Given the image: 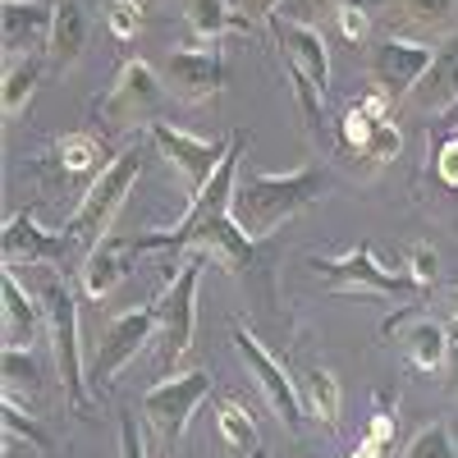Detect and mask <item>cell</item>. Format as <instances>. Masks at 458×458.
<instances>
[{"mask_svg": "<svg viewBox=\"0 0 458 458\" xmlns=\"http://www.w3.org/2000/svg\"><path fill=\"white\" fill-rule=\"evenodd\" d=\"M326 193V170L321 165H298L289 174H266V170H239L234 183V220L243 225V234L252 243L271 239L276 229H284L293 216L317 207Z\"/></svg>", "mask_w": 458, "mask_h": 458, "instance_id": "7a4b0ae2", "label": "cell"}, {"mask_svg": "<svg viewBox=\"0 0 458 458\" xmlns=\"http://www.w3.org/2000/svg\"><path fill=\"white\" fill-rule=\"evenodd\" d=\"M161 79H165V92L179 97V101H211V97H220V88L229 79L225 47L220 42H207V47L174 51L161 64Z\"/></svg>", "mask_w": 458, "mask_h": 458, "instance_id": "7c38bea8", "label": "cell"}, {"mask_svg": "<svg viewBox=\"0 0 458 458\" xmlns=\"http://www.w3.org/2000/svg\"><path fill=\"white\" fill-rule=\"evenodd\" d=\"M436 179L445 188H458V133H445L436 147Z\"/></svg>", "mask_w": 458, "mask_h": 458, "instance_id": "e575fe53", "label": "cell"}, {"mask_svg": "<svg viewBox=\"0 0 458 458\" xmlns=\"http://www.w3.org/2000/svg\"><path fill=\"white\" fill-rule=\"evenodd\" d=\"M216 431H220V445L229 449V458H266V445H261V431L252 422V412L234 399H220L216 403Z\"/></svg>", "mask_w": 458, "mask_h": 458, "instance_id": "44dd1931", "label": "cell"}, {"mask_svg": "<svg viewBox=\"0 0 458 458\" xmlns=\"http://www.w3.org/2000/svg\"><path fill=\"white\" fill-rule=\"evenodd\" d=\"M312 271H317V280H326L330 289H344V293H386V298H412L417 293L408 271L380 266L367 243L349 248L344 257H312Z\"/></svg>", "mask_w": 458, "mask_h": 458, "instance_id": "9c48e42d", "label": "cell"}, {"mask_svg": "<svg viewBox=\"0 0 458 458\" xmlns=\"http://www.w3.org/2000/svg\"><path fill=\"white\" fill-rule=\"evenodd\" d=\"M229 5H234L239 14H248L252 23H257V19L266 23V19H271V14H276V5H280V0H229Z\"/></svg>", "mask_w": 458, "mask_h": 458, "instance_id": "f35d334b", "label": "cell"}, {"mask_svg": "<svg viewBox=\"0 0 458 458\" xmlns=\"http://www.w3.org/2000/svg\"><path fill=\"white\" fill-rule=\"evenodd\" d=\"M436 271H440L436 248H431V243H412V252H408V280H412L417 289H431V284H436Z\"/></svg>", "mask_w": 458, "mask_h": 458, "instance_id": "d6a6232c", "label": "cell"}, {"mask_svg": "<svg viewBox=\"0 0 458 458\" xmlns=\"http://www.w3.org/2000/svg\"><path fill=\"white\" fill-rule=\"evenodd\" d=\"M266 28H271L276 37V51H280V64L302 73L308 83H317L321 92L330 88V51H326V37L302 23V19H289V14H271L266 19Z\"/></svg>", "mask_w": 458, "mask_h": 458, "instance_id": "5bb4252c", "label": "cell"}, {"mask_svg": "<svg viewBox=\"0 0 458 458\" xmlns=\"http://www.w3.org/2000/svg\"><path fill=\"white\" fill-rule=\"evenodd\" d=\"M69 248H73V239L42 229L32 211H14L5 220V229H0V252H5V266H51V261H64Z\"/></svg>", "mask_w": 458, "mask_h": 458, "instance_id": "2e32d148", "label": "cell"}, {"mask_svg": "<svg viewBox=\"0 0 458 458\" xmlns=\"http://www.w3.org/2000/svg\"><path fill=\"white\" fill-rule=\"evenodd\" d=\"M243 147H248V133H229V151L216 170V179L202 188L188 207V216L174 225V229H147L138 234V248L142 257L151 252H202L211 266H220L225 276H248L257 266V243L243 234V225L234 220V183H239V170H243Z\"/></svg>", "mask_w": 458, "mask_h": 458, "instance_id": "6da1fadb", "label": "cell"}, {"mask_svg": "<svg viewBox=\"0 0 458 458\" xmlns=\"http://www.w3.org/2000/svg\"><path fill=\"white\" fill-rule=\"evenodd\" d=\"M55 161L64 165V174H73V179H88V188L106 174V151H101V142L92 138V133H64L60 142H55Z\"/></svg>", "mask_w": 458, "mask_h": 458, "instance_id": "cb8c5ba5", "label": "cell"}, {"mask_svg": "<svg viewBox=\"0 0 458 458\" xmlns=\"http://www.w3.org/2000/svg\"><path fill=\"white\" fill-rule=\"evenodd\" d=\"M138 179H142V151H138V147H124L120 157L106 165V174L83 193V202L73 207L64 234H69L73 243H83V248H97V243L110 234V225H114V216H120V207L129 202V193H133Z\"/></svg>", "mask_w": 458, "mask_h": 458, "instance_id": "277c9868", "label": "cell"}, {"mask_svg": "<svg viewBox=\"0 0 458 458\" xmlns=\"http://www.w3.org/2000/svg\"><path fill=\"white\" fill-rule=\"evenodd\" d=\"M399 151H403V133L386 120V124H376V133H371V142H367L362 157H367L371 165H390V161L399 157Z\"/></svg>", "mask_w": 458, "mask_h": 458, "instance_id": "4dcf8cb0", "label": "cell"}, {"mask_svg": "<svg viewBox=\"0 0 458 458\" xmlns=\"http://www.w3.org/2000/svg\"><path fill=\"white\" fill-rule=\"evenodd\" d=\"M101 19L114 42H129L142 28V0H101Z\"/></svg>", "mask_w": 458, "mask_h": 458, "instance_id": "f546056e", "label": "cell"}, {"mask_svg": "<svg viewBox=\"0 0 458 458\" xmlns=\"http://www.w3.org/2000/svg\"><path fill=\"white\" fill-rule=\"evenodd\" d=\"M403 458H458V440H454L449 422L422 427V431L403 445Z\"/></svg>", "mask_w": 458, "mask_h": 458, "instance_id": "4316f807", "label": "cell"}, {"mask_svg": "<svg viewBox=\"0 0 458 458\" xmlns=\"http://www.w3.org/2000/svg\"><path fill=\"white\" fill-rule=\"evenodd\" d=\"M403 106H412V110H422V114H449V110H458V28L445 37V42L436 47V60H431V69L422 73V83H417L412 92H408V101Z\"/></svg>", "mask_w": 458, "mask_h": 458, "instance_id": "e0dca14e", "label": "cell"}, {"mask_svg": "<svg viewBox=\"0 0 458 458\" xmlns=\"http://www.w3.org/2000/svg\"><path fill=\"white\" fill-rule=\"evenodd\" d=\"M0 293H5V326H0L5 330V349H32L47 330V308L23 289L14 266H5V276H0Z\"/></svg>", "mask_w": 458, "mask_h": 458, "instance_id": "ffe728a7", "label": "cell"}, {"mask_svg": "<svg viewBox=\"0 0 458 458\" xmlns=\"http://www.w3.org/2000/svg\"><path fill=\"white\" fill-rule=\"evenodd\" d=\"M42 69H47L42 55H19V60H10V69H5V120H19V114L28 110L37 83H42Z\"/></svg>", "mask_w": 458, "mask_h": 458, "instance_id": "484cf974", "label": "cell"}, {"mask_svg": "<svg viewBox=\"0 0 458 458\" xmlns=\"http://www.w3.org/2000/svg\"><path fill=\"white\" fill-rule=\"evenodd\" d=\"M183 19L202 42H220L225 32H252V19L239 14L229 0H183Z\"/></svg>", "mask_w": 458, "mask_h": 458, "instance_id": "7402d4cb", "label": "cell"}, {"mask_svg": "<svg viewBox=\"0 0 458 458\" xmlns=\"http://www.w3.org/2000/svg\"><path fill=\"white\" fill-rule=\"evenodd\" d=\"M380 335H394L399 349H403V358H408L417 371H440L445 358H449V330H445L436 317L417 312V308L394 312L386 326H380Z\"/></svg>", "mask_w": 458, "mask_h": 458, "instance_id": "9a60e30c", "label": "cell"}, {"mask_svg": "<svg viewBox=\"0 0 458 458\" xmlns=\"http://www.w3.org/2000/svg\"><path fill=\"white\" fill-rule=\"evenodd\" d=\"M390 449H394V417L386 412V399L376 394V412H371L367 436H362L353 458H390Z\"/></svg>", "mask_w": 458, "mask_h": 458, "instance_id": "83f0119b", "label": "cell"}, {"mask_svg": "<svg viewBox=\"0 0 458 458\" xmlns=\"http://www.w3.org/2000/svg\"><path fill=\"white\" fill-rule=\"evenodd\" d=\"M202 266L207 257L202 252H188L179 276H170L165 293L157 298L161 308V326H157V344H161V367L174 371L188 349H193V330H198V284H202Z\"/></svg>", "mask_w": 458, "mask_h": 458, "instance_id": "5b68a950", "label": "cell"}, {"mask_svg": "<svg viewBox=\"0 0 458 458\" xmlns=\"http://www.w3.org/2000/svg\"><path fill=\"white\" fill-rule=\"evenodd\" d=\"M339 28H344V37H349V42H367L371 14H367V10H344V14H339Z\"/></svg>", "mask_w": 458, "mask_h": 458, "instance_id": "8d00e7d4", "label": "cell"}, {"mask_svg": "<svg viewBox=\"0 0 458 458\" xmlns=\"http://www.w3.org/2000/svg\"><path fill=\"white\" fill-rule=\"evenodd\" d=\"M229 344H234V353H239V362L248 367V376L257 380V390H261V399L271 403V412L280 417V422L289 427V431H302V399H298V380L266 353V344L243 326V321H234L229 326Z\"/></svg>", "mask_w": 458, "mask_h": 458, "instance_id": "ba28073f", "label": "cell"}, {"mask_svg": "<svg viewBox=\"0 0 458 458\" xmlns=\"http://www.w3.org/2000/svg\"><path fill=\"white\" fill-rule=\"evenodd\" d=\"M298 399H302V412L317 417V422H326V427L339 422V380L326 367H312L298 376Z\"/></svg>", "mask_w": 458, "mask_h": 458, "instance_id": "d4e9b609", "label": "cell"}, {"mask_svg": "<svg viewBox=\"0 0 458 458\" xmlns=\"http://www.w3.org/2000/svg\"><path fill=\"white\" fill-rule=\"evenodd\" d=\"M0 19H5V55H37V47H51L55 5L42 0H0Z\"/></svg>", "mask_w": 458, "mask_h": 458, "instance_id": "d6986e66", "label": "cell"}, {"mask_svg": "<svg viewBox=\"0 0 458 458\" xmlns=\"http://www.w3.org/2000/svg\"><path fill=\"white\" fill-rule=\"evenodd\" d=\"M211 390H216V376H211L207 367L174 371V376L161 380V386H151V390L142 394V417H147V422L157 427L170 445H179L183 431H188V422H193V412L211 399Z\"/></svg>", "mask_w": 458, "mask_h": 458, "instance_id": "52a82bcc", "label": "cell"}, {"mask_svg": "<svg viewBox=\"0 0 458 458\" xmlns=\"http://www.w3.org/2000/svg\"><path fill=\"white\" fill-rule=\"evenodd\" d=\"M399 5H403V14H408L412 23L440 28V23L454 19V5H458V0H399Z\"/></svg>", "mask_w": 458, "mask_h": 458, "instance_id": "1f68e13d", "label": "cell"}, {"mask_svg": "<svg viewBox=\"0 0 458 458\" xmlns=\"http://www.w3.org/2000/svg\"><path fill=\"white\" fill-rule=\"evenodd\" d=\"M449 312H454V326H458V284L449 289Z\"/></svg>", "mask_w": 458, "mask_h": 458, "instance_id": "ab89813d", "label": "cell"}, {"mask_svg": "<svg viewBox=\"0 0 458 458\" xmlns=\"http://www.w3.org/2000/svg\"><path fill=\"white\" fill-rule=\"evenodd\" d=\"M14 386H37V358L32 349H5V390L14 394Z\"/></svg>", "mask_w": 458, "mask_h": 458, "instance_id": "836d02e7", "label": "cell"}, {"mask_svg": "<svg viewBox=\"0 0 458 458\" xmlns=\"http://www.w3.org/2000/svg\"><path fill=\"white\" fill-rule=\"evenodd\" d=\"M0 422H5V436H14V440H23V445H32V449H51L47 431L37 427V417H28V412L19 408L14 394H5V403H0Z\"/></svg>", "mask_w": 458, "mask_h": 458, "instance_id": "f1b7e54d", "label": "cell"}, {"mask_svg": "<svg viewBox=\"0 0 458 458\" xmlns=\"http://www.w3.org/2000/svg\"><path fill=\"white\" fill-rule=\"evenodd\" d=\"M157 326H161V308L157 302H142V308H129L120 312L97 339L92 349V362H88V386L92 390H110L114 376H120L151 339H157Z\"/></svg>", "mask_w": 458, "mask_h": 458, "instance_id": "8992f818", "label": "cell"}, {"mask_svg": "<svg viewBox=\"0 0 458 458\" xmlns=\"http://www.w3.org/2000/svg\"><path fill=\"white\" fill-rule=\"evenodd\" d=\"M436 47L417 42V37H386L371 47V83L390 97V106H403L408 92L422 83V73L431 69Z\"/></svg>", "mask_w": 458, "mask_h": 458, "instance_id": "8fae6325", "label": "cell"}, {"mask_svg": "<svg viewBox=\"0 0 458 458\" xmlns=\"http://www.w3.org/2000/svg\"><path fill=\"white\" fill-rule=\"evenodd\" d=\"M83 47H88V19L73 0H64V5H55V28H51L47 55H51L55 69H69V64H79Z\"/></svg>", "mask_w": 458, "mask_h": 458, "instance_id": "603a6c76", "label": "cell"}, {"mask_svg": "<svg viewBox=\"0 0 458 458\" xmlns=\"http://www.w3.org/2000/svg\"><path fill=\"white\" fill-rule=\"evenodd\" d=\"M302 5H321V10H335V14H344V10H367V14H376L386 0H302Z\"/></svg>", "mask_w": 458, "mask_h": 458, "instance_id": "74e56055", "label": "cell"}, {"mask_svg": "<svg viewBox=\"0 0 458 458\" xmlns=\"http://www.w3.org/2000/svg\"><path fill=\"white\" fill-rule=\"evenodd\" d=\"M42 308H47V335L60 371V390L73 408H88V362H83V339H79V289L60 276H47L42 284Z\"/></svg>", "mask_w": 458, "mask_h": 458, "instance_id": "3957f363", "label": "cell"}, {"mask_svg": "<svg viewBox=\"0 0 458 458\" xmlns=\"http://www.w3.org/2000/svg\"><path fill=\"white\" fill-rule=\"evenodd\" d=\"M147 133H151L157 157L183 179L188 198H198L202 188L216 179L225 151H229V138H225V142H211V138H198V133H183V129H174V124H165V120H157Z\"/></svg>", "mask_w": 458, "mask_h": 458, "instance_id": "30bf717a", "label": "cell"}, {"mask_svg": "<svg viewBox=\"0 0 458 458\" xmlns=\"http://www.w3.org/2000/svg\"><path fill=\"white\" fill-rule=\"evenodd\" d=\"M120 458H147V440H142V427L133 412L120 417Z\"/></svg>", "mask_w": 458, "mask_h": 458, "instance_id": "d590c367", "label": "cell"}, {"mask_svg": "<svg viewBox=\"0 0 458 458\" xmlns=\"http://www.w3.org/2000/svg\"><path fill=\"white\" fill-rule=\"evenodd\" d=\"M161 101H165V79L147 60H129L120 73H114V83H110V92L101 97L97 110L110 124H138V120H147V114H157Z\"/></svg>", "mask_w": 458, "mask_h": 458, "instance_id": "4fadbf2b", "label": "cell"}, {"mask_svg": "<svg viewBox=\"0 0 458 458\" xmlns=\"http://www.w3.org/2000/svg\"><path fill=\"white\" fill-rule=\"evenodd\" d=\"M142 248H138V234L133 239H120V234H106L97 248H88L83 266H79V284L88 298H106L114 284H120L133 266H138Z\"/></svg>", "mask_w": 458, "mask_h": 458, "instance_id": "ac0fdd59", "label": "cell"}]
</instances>
